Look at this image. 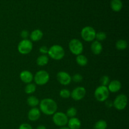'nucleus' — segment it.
Instances as JSON below:
<instances>
[{"instance_id":"f257e3e1","label":"nucleus","mask_w":129,"mask_h":129,"mask_svg":"<svg viewBox=\"0 0 129 129\" xmlns=\"http://www.w3.org/2000/svg\"><path fill=\"white\" fill-rule=\"evenodd\" d=\"M39 110L46 115H53L57 110V103L52 98H44L39 103Z\"/></svg>"},{"instance_id":"f03ea898","label":"nucleus","mask_w":129,"mask_h":129,"mask_svg":"<svg viewBox=\"0 0 129 129\" xmlns=\"http://www.w3.org/2000/svg\"><path fill=\"white\" fill-rule=\"evenodd\" d=\"M47 54L54 60H59L64 58L65 55V50L61 45L55 44L49 48Z\"/></svg>"},{"instance_id":"7ed1b4c3","label":"nucleus","mask_w":129,"mask_h":129,"mask_svg":"<svg viewBox=\"0 0 129 129\" xmlns=\"http://www.w3.org/2000/svg\"><path fill=\"white\" fill-rule=\"evenodd\" d=\"M94 97L98 102H104L108 100L110 95V92L107 86H99L94 91Z\"/></svg>"},{"instance_id":"20e7f679","label":"nucleus","mask_w":129,"mask_h":129,"mask_svg":"<svg viewBox=\"0 0 129 129\" xmlns=\"http://www.w3.org/2000/svg\"><path fill=\"white\" fill-rule=\"evenodd\" d=\"M50 79V75L46 71L41 70L37 72L34 76V80L35 84L39 86H43L46 84Z\"/></svg>"},{"instance_id":"39448f33","label":"nucleus","mask_w":129,"mask_h":129,"mask_svg":"<svg viewBox=\"0 0 129 129\" xmlns=\"http://www.w3.org/2000/svg\"><path fill=\"white\" fill-rule=\"evenodd\" d=\"M95 30L92 26H87L83 28L81 31V36L82 39L86 42H90L94 41L96 37Z\"/></svg>"},{"instance_id":"423d86ee","label":"nucleus","mask_w":129,"mask_h":129,"mask_svg":"<svg viewBox=\"0 0 129 129\" xmlns=\"http://www.w3.org/2000/svg\"><path fill=\"white\" fill-rule=\"evenodd\" d=\"M69 49L71 52L76 55H80L83 51V43L77 39H74L71 40L69 43Z\"/></svg>"},{"instance_id":"0eeeda50","label":"nucleus","mask_w":129,"mask_h":129,"mask_svg":"<svg viewBox=\"0 0 129 129\" xmlns=\"http://www.w3.org/2000/svg\"><path fill=\"white\" fill-rule=\"evenodd\" d=\"M33 49V44L31 40L28 39H23L18 45V50L23 55L28 54Z\"/></svg>"},{"instance_id":"6e6552de","label":"nucleus","mask_w":129,"mask_h":129,"mask_svg":"<svg viewBox=\"0 0 129 129\" xmlns=\"http://www.w3.org/2000/svg\"><path fill=\"white\" fill-rule=\"evenodd\" d=\"M52 120L54 124L59 127H64L68 124L69 118L66 113L63 112H55L52 117Z\"/></svg>"},{"instance_id":"1a4fd4ad","label":"nucleus","mask_w":129,"mask_h":129,"mask_svg":"<svg viewBox=\"0 0 129 129\" xmlns=\"http://www.w3.org/2000/svg\"><path fill=\"white\" fill-rule=\"evenodd\" d=\"M128 103V98L124 94H120L115 98L113 102V107L117 110H123L126 108Z\"/></svg>"},{"instance_id":"9d476101","label":"nucleus","mask_w":129,"mask_h":129,"mask_svg":"<svg viewBox=\"0 0 129 129\" xmlns=\"http://www.w3.org/2000/svg\"><path fill=\"white\" fill-rule=\"evenodd\" d=\"M86 94V90L84 87L79 86L74 88L71 92V96L74 100L80 101L84 98Z\"/></svg>"},{"instance_id":"9b49d317","label":"nucleus","mask_w":129,"mask_h":129,"mask_svg":"<svg viewBox=\"0 0 129 129\" xmlns=\"http://www.w3.org/2000/svg\"><path fill=\"white\" fill-rule=\"evenodd\" d=\"M57 79L60 84L64 86L69 85L72 81L71 76L69 73L64 71H60L57 74Z\"/></svg>"},{"instance_id":"f8f14e48","label":"nucleus","mask_w":129,"mask_h":129,"mask_svg":"<svg viewBox=\"0 0 129 129\" xmlns=\"http://www.w3.org/2000/svg\"><path fill=\"white\" fill-rule=\"evenodd\" d=\"M41 112L39 108L34 107L30 109L28 113V118L31 122H36L40 118Z\"/></svg>"},{"instance_id":"ddd939ff","label":"nucleus","mask_w":129,"mask_h":129,"mask_svg":"<svg viewBox=\"0 0 129 129\" xmlns=\"http://www.w3.org/2000/svg\"><path fill=\"white\" fill-rule=\"evenodd\" d=\"M20 78L22 82L26 84H28V83H31V81L34 80V75L29 71H23L20 73Z\"/></svg>"},{"instance_id":"4468645a","label":"nucleus","mask_w":129,"mask_h":129,"mask_svg":"<svg viewBox=\"0 0 129 129\" xmlns=\"http://www.w3.org/2000/svg\"><path fill=\"white\" fill-rule=\"evenodd\" d=\"M107 88H108L109 92L117 93L120 90L121 88H122V84H121L120 81L115 79V80H113L110 82L108 85L107 86Z\"/></svg>"},{"instance_id":"2eb2a0df","label":"nucleus","mask_w":129,"mask_h":129,"mask_svg":"<svg viewBox=\"0 0 129 129\" xmlns=\"http://www.w3.org/2000/svg\"><path fill=\"white\" fill-rule=\"evenodd\" d=\"M91 50L94 55H99L103 50V46L100 42L94 40L91 45Z\"/></svg>"},{"instance_id":"dca6fc26","label":"nucleus","mask_w":129,"mask_h":129,"mask_svg":"<svg viewBox=\"0 0 129 129\" xmlns=\"http://www.w3.org/2000/svg\"><path fill=\"white\" fill-rule=\"evenodd\" d=\"M67 125L70 129H79L81 127V122L79 118L73 117L69 119Z\"/></svg>"},{"instance_id":"f3484780","label":"nucleus","mask_w":129,"mask_h":129,"mask_svg":"<svg viewBox=\"0 0 129 129\" xmlns=\"http://www.w3.org/2000/svg\"><path fill=\"white\" fill-rule=\"evenodd\" d=\"M43 36H44V34H43L42 31L40 30V29L34 30L30 34V38L31 39V41L32 42L40 41L42 39Z\"/></svg>"},{"instance_id":"a211bd4d","label":"nucleus","mask_w":129,"mask_h":129,"mask_svg":"<svg viewBox=\"0 0 129 129\" xmlns=\"http://www.w3.org/2000/svg\"><path fill=\"white\" fill-rule=\"evenodd\" d=\"M110 7L115 12H119L123 7V3L121 0H112L110 2Z\"/></svg>"},{"instance_id":"6ab92c4d","label":"nucleus","mask_w":129,"mask_h":129,"mask_svg":"<svg viewBox=\"0 0 129 129\" xmlns=\"http://www.w3.org/2000/svg\"><path fill=\"white\" fill-rule=\"evenodd\" d=\"M49 57L47 55H41L37 59V64L39 66H45L49 63Z\"/></svg>"},{"instance_id":"aec40b11","label":"nucleus","mask_w":129,"mask_h":129,"mask_svg":"<svg viewBox=\"0 0 129 129\" xmlns=\"http://www.w3.org/2000/svg\"><path fill=\"white\" fill-rule=\"evenodd\" d=\"M76 60L77 64H78L79 66L81 67L86 66L88 64V58H87L85 55H83V54H80V55H77Z\"/></svg>"},{"instance_id":"412c9836","label":"nucleus","mask_w":129,"mask_h":129,"mask_svg":"<svg viewBox=\"0 0 129 129\" xmlns=\"http://www.w3.org/2000/svg\"><path fill=\"white\" fill-rule=\"evenodd\" d=\"M26 103L30 107L34 108L39 105L40 101L37 97L34 96H30L26 100Z\"/></svg>"},{"instance_id":"4be33fe9","label":"nucleus","mask_w":129,"mask_h":129,"mask_svg":"<svg viewBox=\"0 0 129 129\" xmlns=\"http://www.w3.org/2000/svg\"><path fill=\"white\" fill-rule=\"evenodd\" d=\"M115 47L117 50H125L128 47V43L125 40L120 39V40H117V42H116Z\"/></svg>"},{"instance_id":"5701e85b","label":"nucleus","mask_w":129,"mask_h":129,"mask_svg":"<svg viewBox=\"0 0 129 129\" xmlns=\"http://www.w3.org/2000/svg\"><path fill=\"white\" fill-rule=\"evenodd\" d=\"M37 87L35 84L34 83H28L26 85L25 88V92L28 94H31L36 91Z\"/></svg>"},{"instance_id":"b1692460","label":"nucleus","mask_w":129,"mask_h":129,"mask_svg":"<svg viewBox=\"0 0 129 129\" xmlns=\"http://www.w3.org/2000/svg\"><path fill=\"white\" fill-rule=\"evenodd\" d=\"M107 123L104 120L97 121L94 125V129H107Z\"/></svg>"},{"instance_id":"393cba45","label":"nucleus","mask_w":129,"mask_h":129,"mask_svg":"<svg viewBox=\"0 0 129 129\" xmlns=\"http://www.w3.org/2000/svg\"><path fill=\"white\" fill-rule=\"evenodd\" d=\"M77 113H78L77 109L75 107H70V108H69L68 109L66 115L67 117H68V118L69 117V118H73V117H76Z\"/></svg>"},{"instance_id":"a878e982","label":"nucleus","mask_w":129,"mask_h":129,"mask_svg":"<svg viewBox=\"0 0 129 129\" xmlns=\"http://www.w3.org/2000/svg\"><path fill=\"white\" fill-rule=\"evenodd\" d=\"M95 39H96L97 41L100 42L102 41H104L107 39V34L103 31H99L96 34Z\"/></svg>"},{"instance_id":"bb28decb","label":"nucleus","mask_w":129,"mask_h":129,"mask_svg":"<svg viewBox=\"0 0 129 129\" xmlns=\"http://www.w3.org/2000/svg\"><path fill=\"white\" fill-rule=\"evenodd\" d=\"M59 95L62 98H69L71 97V92L68 89H62L59 92Z\"/></svg>"},{"instance_id":"cd10ccee","label":"nucleus","mask_w":129,"mask_h":129,"mask_svg":"<svg viewBox=\"0 0 129 129\" xmlns=\"http://www.w3.org/2000/svg\"><path fill=\"white\" fill-rule=\"evenodd\" d=\"M110 82V78L107 75L103 76L100 79V83L102 86H107Z\"/></svg>"},{"instance_id":"c85d7f7f","label":"nucleus","mask_w":129,"mask_h":129,"mask_svg":"<svg viewBox=\"0 0 129 129\" xmlns=\"http://www.w3.org/2000/svg\"><path fill=\"white\" fill-rule=\"evenodd\" d=\"M71 79L72 81H73L75 82V83H81V82L83 81V77L81 74L77 73V74H74V75L71 77Z\"/></svg>"},{"instance_id":"c756f323","label":"nucleus","mask_w":129,"mask_h":129,"mask_svg":"<svg viewBox=\"0 0 129 129\" xmlns=\"http://www.w3.org/2000/svg\"><path fill=\"white\" fill-rule=\"evenodd\" d=\"M39 51L41 53L42 55H47L48 54V51H49V48L47 46L43 45V46L40 47L39 49Z\"/></svg>"},{"instance_id":"7c9ffc66","label":"nucleus","mask_w":129,"mask_h":129,"mask_svg":"<svg viewBox=\"0 0 129 129\" xmlns=\"http://www.w3.org/2000/svg\"><path fill=\"white\" fill-rule=\"evenodd\" d=\"M21 37L23 39H28V37H30V34H29V31L26 30H23L21 31Z\"/></svg>"},{"instance_id":"2f4dec72","label":"nucleus","mask_w":129,"mask_h":129,"mask_svg":"<svg viewBox=\"0 0 129 129\" xmlns=\"http://www.w3.org/2000/svg\"><path fill=\"white\" fill-rule=\"evenodd\" d=\"M18 129H33V128L29 123H23L19 126Z\"/></svg>"},{"instance_id":"473e14b6","label":"nucleus","mask_w":129,"mask_h":129,"mask_svg":"<svg viewBox=\"0 0 129 129\" xmlns=\"http://www.w3.org/2000/svg\"><path fill=\"white\" fill-rule=\"evenodd\" d=\"M105 105L107 106L108 108H111V107H113V102L107 100L105 101Z\"/></svg>"},{"instance_id":"72a5a7b5","label":"nucleus","mask_w":129,"mask_h":129,"mask_svg":"<svg viewBox=\"0 0 129 129\" xmlns=\"http://www.w3.org/2000/svg\"><path fill=\"white\" fill-rule=\"evenodd\" d=\"M36 129H47V128L46 127H45V126L43 125H40L38 126Z\"/></svg>"},{"instance_id":"f704fd0d","label":"nucleus","mask_w":129,"mask_h":129,"mask_svg":"<svg viewBox=\"0 0 129 129\" xmlns=\"http://www.w3.org/2000/svg\"><path fill=\"white\" fill-rule=\"evenodd\" d=\"M59 129H70V128H69L68 127H66V126H64V127H60V128Z\"/></svg>"},{"instance_id":"c9c22d12","label":"nucleus","mask_w":129,"mask_h":129,"mask_svg":"<svg viewBox=\"0 0 129 129\" xmlns=\"http://www.w3.org/2000/svg\"><path fill=\"white\" fill-rule=\"evenodd\" d=\"M0 94H1V89H0Z\"/></svg>"}]
</instances>
